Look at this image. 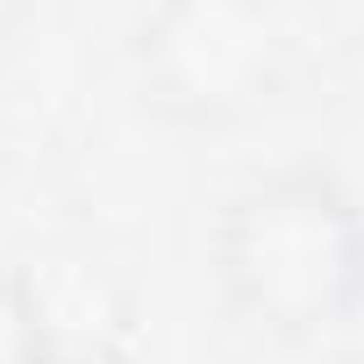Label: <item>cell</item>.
<instances>
[{"instance_id":"6da1fadb","label":"cell","mask_w":364,"mask_h":364,"mask_svg":"<svg viewBox=\"0 0 364 364\" xmlns=\"http://www.w3.org/2000/svg\"><path fill=\"white\" fill-rule=\"evenodd\" d=\"M215 286L257 336L307 343L364 307V200L328 164H279L229 193L215 222Z\"/></svg>"},{"instance_id":"7a4b0ae2","label":"cell","mask_w":364,"mask_h":364,"mask_svg":"<svg viewBox=\"0 0 364 364\" xmlns=\"http://www.w3.org/2000/svg\"><path fill=\"white\" fill-rule=\"evenodd\" d=\"M136 93L157 122L236 129L293 79V29L279 0H157L129 36Z\"/></svg>"},{"instance_id":"3957f363","label":"cell","mask_w":364,"mask_h":364,"mask_svg":"<svg viewBox=\"0 0 364 364\" xmlns=\"http://www.w3.org/2000/svg\"><path fill=\"white\" fill-rule=\"evenodd\" d=\"M0 364H58V328L29 272L0 264Z\"/></svg>"},{"instance_id":"277c9868","label":"cell","mask_w":364,"mask_h":364,"mask_svg":"<svg viewBox=\"0 0 364 364\" xmlns=\"http://www.w3.org/2000/svg\"><path fill=\"white\" fill-rule=\"evenodd\" d=\"M22 22H29V0H0V65L15 58V43H22Z\"/></svg>"}]
</instances>
